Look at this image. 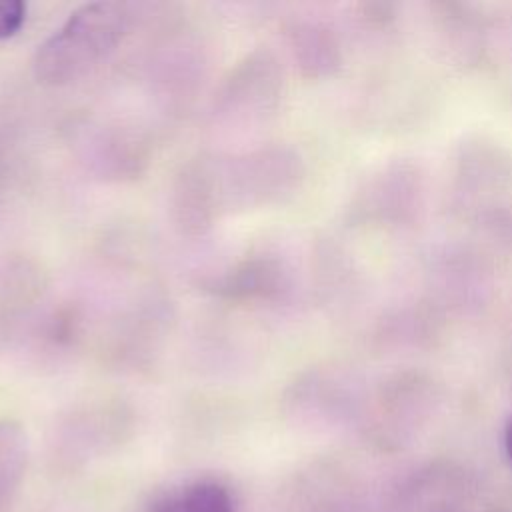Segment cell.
<instances>
[{
    "label": "cell",
    "mask_w": 512,
    "mask_h": 512,
    "mask_svg": "<svg viewBox=\"0 0 512 512\" xmlns=\"http://www.w3.org/2000/svg\"><path fill=\"white\" fill-rule=\"evenodd\" d=\"M126 18L124 6L116 2H90L74 10L38 46L32 60L38 82L60 86L84 76L116 48Z\"/></svg>",
    "instance_id": "obj_1"
},
{
    "label": "cell",
    "mask_w": 512,
    "mask_h": 512,
    "mask_svg": "<svg viewBox=\"0 0 512 512\" xmlns=\"http://www.w3.org/2000/svg\"><path fill=\"white\" fill-rule=\"evenodd\" d=\"M28 462V440L14 420H0V512H10Z\"/></svg>",
    "instance_id": "obj_2"
},
{
    "label": "cell",
    "mask_w": 512,
    "mask_h": 512,
    "mask_svg": "<svg viewBox=\"0 0 512 512\" xmlns=\"http://www.w3.org/2000/svg\"><path fill=\"white\" fill-rule=\"evenodd\" d=\"M154 512H234V504L222 484L198 480L164 498Z\"/></svg>",
    "instance_id": "obj_3"
},
{
    "label": "cell",
    "mask_w": 512,
    "mask_h": 512,
    "mask_svg": "<svg viewBox=\"0 0 512 512\" xmlns=\"http://www.w3.org/2000/svg\"><path fill=\"white\" fill-rule=\"evenodd\" d=\"M274 268L268 262L252 260L210 282V288L230 298L264 296L274 286Z\"/></svg>",
    "instance_id": "obj_4"
},
{
    "label": "cell",
    "mask_w": 512,
    "mask_h": 512,
    "mask_svg": "<svg viewBox=\"0 0 512 512\" xmlns=\"http://www.w3.org/2000/svg\"><path fill=\"white\" fill-rule=\"evenodd\" d=\"M24 18L26 6L20 0H0V40L18 32Z\"/></svg>",
    "instance_id": "obj_5"
},
{
    "label": "cell",
    "mask_w": 512,
    "mask_h": 512,
    "mask_svg": "<svg viewBox=\"0 0 512 512\" xmlns=\"http://www.w3.org/2000/svg\"><path fill=\"white\" fill-rule=\"evenodd\" d=\"M504 446H506V454L512 462V416H510V420L506 424V430H504Z\"/></svg>",
    "instance_id": "obj_6"
}]
</instances>
